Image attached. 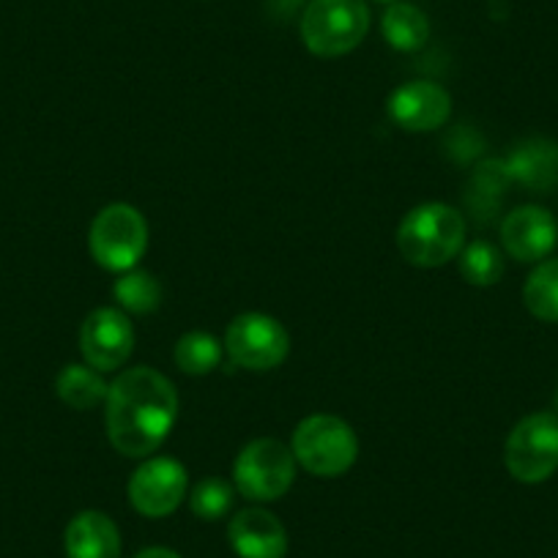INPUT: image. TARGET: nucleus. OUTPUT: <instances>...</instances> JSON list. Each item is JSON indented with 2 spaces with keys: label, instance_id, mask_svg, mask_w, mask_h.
<instances>
[{
  "label": "nucleus",
  "instance_id": "nucleus-15",
  "mask_svg": "<svg viewBox=\"0 0 558 558\" xmlns=\"http://www.w3.org/2000/svg\"><path fill=\"white\" fill-rule=\"evenodd\" d=\"M63 547L66 558H121V534L105 512L85 509L69 520Z\"/></svg>",
  "mask_w": 558,
  "mask_h": 558
},
{
  "label": "nucleus",
  "instance_id": "nucleus-3",
  "mask_svg": "<svg viewBox=\"0 0 558 558\" xmlns=\"http://www.w3.org/2000/svg\"><path fill=\"white\" fill-rule=\"evenodd\" d=\"M369 31L364 0H310L302 17V39L318 58L348 56Z\"/></svg>",
  "mask_w": 558,
  "mask_h": 558
},
{
  "label": "nucleus",
  "instance_id": "nucleus-11",
  "mask_svg": "<svg viewBox=\"0 0 558 558\" xmlns=\"http://www.w3.org/2000/svg\"><path fill=\"white\" fill-rule=\"evenodd\" d=\"M501 244L520 263L545 260L558 244V225L542 206H520L501 219Z\"/></svg>",
  "mask_w": 558,
  "mask_h": 558
},
{
  "label": "nucleus",
  "instance_id": "nucleus-19",
  "mask_svg": "<svg viewBox=\"0 0 558 558\" xmlns=\"http://www.w3.org/2000/svg\"><path fill=\"white\" fill-rule=\"evenodd\" d=\"M523 302L534 318L558 324V257L542 260L523 286Z\"/></svg>",
  "mask_w": 558,
  "mask_h": 558
},
{
  "label": "nucleus",
  "instance_id": "nucleus-5",
  "mask_svg": "<svg viewBox=\"0 0 558 558\" xmlns=\"http://www.w3.org/2000/svg\"><path fill=\"white\" fill-rule=\"evenodd\" d=\"M504 463L523 485L550 480L558 471V413L539 411L520 418L504 447Z\"/></svg>",
  "mask_w": 558,
  "mask_h": 558
},
{
  "label": "nucleus",
  "instance_id": "nucleus-24",
  "mask_svg": "<svg viewBox=\"0 0 558 558\" xmlns=\"http://www.w3.org/2000/svg\"><path fill=\"white\" fill-rule=\"evenodd\" d=\"M449 146H452V157H458L460 162H469L476 154L482 151V137L474 132V129H458V132L449 137Z\"/></svg>",
  "mask_w": 558,
  "mask_h": 558
},
{
  "label": "nucleus",
  "instance_id": "nucleus-6",
  "mask_svg": "<svg viewBox=\"0 0 558 558\" xmlns=\"http://www.w3.org/2000/svg\"><path fill=\"white\" fill-rule=\"evenodd\" d=\"M293 480H296V458L277 438H257L246 444L233 463L235 490L246 501H277L291 490Z\"/></svg>",
  "mask_w": 558,
  "mask_h": 558
},
{
  "label": "nucleus",
  "instance_id": "nucleus-14",
  "mask_svg": "<svg viewBox=\"0 0 558 558\" xmlns=\"http://www.w3.org/2000/svg\"><path fill=\"white\" fill-rule=\"evenodd\" d=\"M504 162H507L512 181H518L525 190L539 192V195L558 190V143H553V140H523L509 151Z\"/></svg>",
  "mask_w": 558,
  "mask_h": 558
},
{
  "label": "nucleus",
  "instance_id": "nucleus-21",
  "mask_svg": "<svg viewBox=\"0 0 558 558\" xmlns=\"http://www.w3.org/2000/svg\"><path fill=\"white\" fill-rule=\"evenodd\" d=\"M460 274L469 286L490 288L496 286L504 274V257L498 246L490 241H471L469 246L460 250Z\"/></svg>",
  "mask_w": 558,
  "mask_h": 558
},
{
  "label": "nucleus",
  "instance_id": "nucleus-16",
  "mask_svg": "<svg viewBox=\"0 0 558 558\" xmlns=\"http://www.w3.org/2000/svg\"><path fill=\"white\" fill-rule=\"evenodd\" d=\"M512 184L514 181L504 159H485V162L476 165L469 190H465V206L474 214L476 222L490 225L496 219V214L501 211L504 195Z\"/></svg>",
  "mask_w": 558,
  "mask_h": 558
},
{
  "label": "nucleus",
  "instance_id": "nucleus-10",
  "mask_svg": "<svg viewBox=\"0 0 558 558\" xmlns=\"http://www.w3.org/2000/svg\"><path fill=\"white\" fill-rule=\"evenodd\" d=\"M134 331L123 310L99 307L83 320L80 326V351L85 364H90L99 373H112L123 367L132 356Z\"/></svg>",
  "mask_w": 558,
  "mask_h": 558
},
{
  "label": "nucleus",
  "instance_id": "nucleus-18",
  "mask_svg": "<svg viewBox=\"0 0 558 558\" xmlns=\"http://www.w3.org/2000/svg\"><path fill=\"white\" fill-rule=\"evenodd\" d=\"M107 389L110 386L105 384L99 369H94L90 364H66L56 380L58 397L74 411H90L99 402H105Z\"/></svg>",
  "mask_w": 558,
  "mask_h": 558
},
{
  "label": "nucleus",
  "instance_id": "nucleus-20",
  "mask_svg": "<svg viewBox=\"0 0 558 558\" xmlns=\"http://www.w3.org/2000/svg\"><path fill=\"white\" fill-rule=\"evenodd\" d=\"M116 302L121 304V310L132 315H148L157 313L159 304H162V286L157 282V277H151L148 271H123L116 279Z\"/></svg>",
  "mask_w": 558,
  "mask_h": 558
},
{
  "label": "nucleus",
  "instance_id": "nucleus-8",
  "mask_svg": "<svg viewBox=\"0 0 558 558\" xmlns=\"http://www.w3.org/2000/svg\"><path fill=\"white\" fill-rule=\"evenodd\" d=\"M225 351L239 367L266 373L286 362L291 337L279 320L260 313H244L230 324L225 335Z\"/></svg>",
  "mask_w": 558,
  "mask_h": 558
},
{
  "label": "nucleus",
  "instance_id": "nucleus-9",
  "mask_svg": "<svg viewBox=\"0 0 558 558\" xmlns=\"http://www.w3.org/2000/svg\"><path fill=\"white\" fill-rule=\"evenodd\" d=\"M190 493L186 469L173 458H148L129 480V501L146 518H168Z\"/></svg>",
  "mask_w": 558,
  "mask_h": 558
},
{
  "label": "nucleus",
  "instance_id": "nucleus-2",
  "mask_svg": "<svg viewBox=\"0 0 558 558\" xmlns=\"http://www.w3.org/2000/svg\"><path fill=\"white\" fill-rule=\"evenodd\" d=\"M465 244V219L444 203H425L408 211L397 230L402 257L418 268H438L460 255Z\"/></svg>",
  "mask_w": 558,
  "mask_h": 558
},
{
  "label": "nucleus",
  "instance_id": "nucleus-27",
  "mask_svg": "<svg viewBox=\"0 0 558 558\" xmlns=\"http://www.w3.org/2000/svg\"><path fill=\"white\" fill-rule=\"evenodd\" d=\"M556 413H558V391H556Z\"/></svg>",
  "mask_w": 558,
  "mask_h": 558
},
{
  "label": "nucleus",
  "instance_id": "nucleus-22",
  "mask_svg": "<svg viewBox=\"0 0 558 558\" xmlns=\"http://www.w3.org/2000/svg\"><path fill=\"white\" fill-rule=\"evenodd\" d=\"M222 359V345L217 337L206 331H190L175 345V364L186 375H208L219 367Z\"/></svg>",
  "mask_w": 558,
  "mask_h": 558
},
{
  "label": "nucleus",
  "instance_id": "nucleus-23",
  "mask_svg": "<svg viewBox=\"0 0 558 558\" xmlns=\"http://www.w3.org/2000/svg\"><path fill=\"white\" fill-rule=\"evenodd\" d=\"M190 507L201 520L225 518V514L233 509V487H230L225 480H217V476L201 480L195 487H192Z\"/></svg>",
  "mask_w": 558,
  "mask_h": 558
},
{
  "label": "nucleus",
  "instance_id": "nucleus-26",
  "mask_svg": "<svg viewBox=\"0 0 558 558\" xmlns=\"http://www.w3.org/2000/svg\"><path fill=\"white\" fill-rule=\"evenodd\" d=\"M378 3H389L391 7V3H400V0H378Z\"/></svg>",
  "mask_w": 558,
  "mask_h": 558
},
{
  "label": "nucleus",
  "instance_id": "nucleus-7",
  "mask_svg": "<svg viewBox=\"0 0 558 558\" xmlns=\"http://www.w3.org/2000/svg\"><path fill=\"white\" fill-rule=\"evenodd\" d=\"M90 255L107 271H132L146 255L148 225L143 214L126 203H112L96 214L90 225Z\"/></svg>",
  "mask_w": 558,
  "mask_h": 558
},
{
  "label": "nucleus",
  "instance_id": "nucleus-13",
  "mask_svg": "<svg viewBox=\"0 0 558 558\" xmlns=\"http://www.w3.org/2000/svg\"><path fill=\"white\" fill-rule=\"evenodd\" d=\"M228 539L239 558H286L288 553L286 525L260 507L235 512L228 525Z\"/></svg>",
  "mask_w": 558,
  "mask_h": 558
},
{
  "label": "nucleus",
  "instance_id": "nucleus-4",
  "mask_svg": "<svg viewBox=\"0 0 558 558\" xmlns=\"http://www.w3.org/2000/svg\"><path fill=\"white\" fill-rule=\"evenodd\" d=\"M291 452L304 471L331 480V476H342L356 463L359 441L353 427L340 416L315 413L296 427Z\"/></svg>",
  "mask_w": 558,
  "mask_h": 558
},
{
  "label": "nucleus",
  "instance_id": "nucleus-12",
  "mask_svg": "<svg viewBox=\"0 0 558 558\" xmlns=\"http://www.w3.org/2000/svg\"><path fill=\"white\" fill-rule=\"evenodd\" d=\"M389 116L405 132H433L452 116V99L447 90L430 80L405 83L391 94Z\"/></svg>",
  "mask_w": 558,
  "mask_h": 558
},
{
  "label": "nucleus",
  "instance_id": "nucleus-25",
  "mask_svg": "<svg viewBox=\"0 0 558 558\" xmlns=\"http://www.w3.org/2000/svg\"><path fill=\"white\" fill-rule=\"evenodd\" d=\"M134 558H181V556L175 550H170V547H146V550H140Z\"/></svg>",
  "mask_w": 558,
  "mask_h": 558
},
{
  "label": "nucleus",
  "instance_id": "nucleus-17",
  "mask_svg": "<svg viewBox=\"0 0 558 558\" xmlns=\"http://www.w3.org/2000/svg\"><path fill=\"white\" fill-rule=\"evenodd\" d=\"M384 39L400 52H416L430 39V20L413 3H391L380 20Z\"/></svg>",
  "mask_w": 558,
  "mask_h": 558
},
{
  "label": "nucleus",
  "instance_id": "nucleus-1",
  "mask_svg": "<svg viewBox=\"0 0 558 558\" xmlns=\"http://www.w3.org/2000/svg\"><path fill=\"white\" fill-rule=\"evenodd\" d=\"M179 397L173 384L151 367L118 375L107 389L105 425L110 444L123 458H148L175 425Z\"/></svg>",
  "mask_w": 558,
  "mask_h": 558
}]
</instances>
